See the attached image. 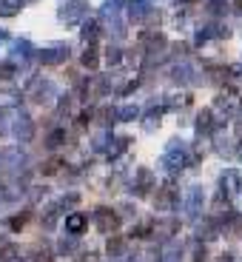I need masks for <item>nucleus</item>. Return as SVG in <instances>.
Here are the masks:
<instances>
[{
    "mask_svg": "<svg viewBox=\"0 0 242 262\" xmlns=\"http://www.w3.org/2000/svg\"><path fill=\"white\" fill-rule=\"evenodd\" d=\"M85 14H89V3H85V0H69V3H63V6H60L57 17L63 20L65 26H77Z\"/></svg>",
    "mask_w": 242,
    "mask_h": 262,
    "instance_id": "f257e3e1",
    "label": "nucleus"
},
{
    "mask_svg": "<svg viewBox=\"0 0 242 262\" xmlns=\"http://www.w3.org/2000/svg\"><path fill=\"white\" fill-rule=\"evenodd\" d=\"M57 97V89H54L52 80H43V77H34L32 85H29V100H34V103H52V100Z\"/></svg>",
    "mask_w": 242,
    "mask_h": 262,
    "instance_id": "f03ea898",
    "label": "nucleus"
},
{
    "mask_svg": "<svg viewBox=\"0 0 242 262\" xmlns=\"http://www.w3.org/2000/svg\"><path fill=\"white\" fill-rule=\"evenodd\" d=\"M37 57H40V63H43V66H57V63H65V60H69V46H65V43H52V46L40 49Z\"/></svg>",
    "mask_w": 242,
    "mask_h": 262,
    "instance_id": "7ed1b4c3",
    "label": "nucleus"
},
{
    "mask_svg": "<svg viewBox=\"0 0 242 262\" xmlns=\"http://www.w3.org/2000/svg\"><path fill=\"white\" fill-rule=\"evenodd\" d=\"M163 165L168 171L183 168V165H185V148H183V143H171V148L165 151V157H163Z\"/></svg>",
    "mask_w": 242,
    "mask_h": 262,
    "instance_id": "20e7f679",
    "label": "nucleus"
},
{
    "mask_svg": "<svg viewBox=\"0 0 242 262\" xmlns=\"http://www.w3.org/2000/svg\"><path fill=\"white\" fill-rule=\"evenodd\" d=\"M94 220H97V228L103 231V234H112V231H117V225H120V216L114 214V211H108V208H100L97 214H94Z\"/></svg>",
    "mask_w": 242,
    "mask_h": 262,
    "instance_id": "39448f33",
    "label": "nucleus"
},
{
    "mask_svg": "<svg viewBox=\"0 0 242 262\" xmlns=\"http://www.w3.org/2000/svg\"><path fill=\"white\" fill-rule=\"evenodd\" d=\"M145 14H151V3H148V0H131V3H128V17L131 20H143Z\"/></svg>",
    "mask_w": 242,
    "mask_h": 262,
    "instance_id": "423d86ee",
    "label": "nucleus"
},
{
    "mask_svg": "<svg viewBox=\"0 0 242 262\" xmlns=\"http://www.w3.org/2000/svg\"><path fill=\"white\" fill-rule=\"evenodd\" d=\"M32 131H34L32 120H29L26 114H20V117H17V125H14V134H17L20 140H32Z\"/></svg>",
    "mask_w": 242,
    "mask_h": 262,
    "instance_id": "0eeeda50",
    "label": "nucleus"
},
{
    "mask_svg": "<svg viewBox=\"0 0 242 262\" xmlns=\"http://www.w3.org/2000/svg\"><path fill=\"white\" fill-rule=\"evenodd\" d=\"M83 228H85V216H83V214L65 216V231H72V234H80Z\"/></svg>",
    "mask_w": 242,
    "mask_h": 262,
    "instance_id": "6e6552de",
    "label": "nucleus"
},
{
    "mask_svg": "<svg viewBox=\"0 0 242 262\" xmlns=\"http://www.w3.org/2000/svg\"><path fill=\"white\" fill-rule=\"evenodd\" d=\"M154 205H157L160 211H168L171 205H174V194H171V191H160V196L154 200Z\"/></svg>",
    "mask_w": 242,
    "mask_h": 262,
    "instance_id": "1a4fd4ad",
    "label": "nucleus"
},
{
    "mask_svg": "<svg viewBox=\"0 0 242 262\" xmlns=\"http://www.w3.org/2000/svg\"><path fill=\"white\" fill-rule=\"evenodd\" d=\"M97 23H94V20H89V23H83V40L85 43H94V40H97Z\"/></svg>",
    "mask_w": 242,
    "mask_h": 262,
    "instance_id": "9d476101",
    "label": "nucleus"
},
{
    "mask_svg": "<svg viewBox=\"0 0 242 262\" xmlns=\"http://www.w3.org/2000/svg\"><path fill=\"white\" fill-rule=\"evenodd\" d=\"M200 205H203V191H200V188H191V196H188V211H191V214H196V211H200Z\"/></svg>",
    "mask_w": 242,
    "mask_h": 262,
    "instance_id": "9b49d317",
    "label": "nucleus"
},
{
    "mask_svg": "<svg viewBox=\"0 0 242 262\" xmlns=\"http://www.w3.org/2000/svg\"><path fill=\"white\" fill-rule=\"evenodd\" d=\"M14 57H29V54H32V43H29V40H17V43H14Z\"/></svg>",
    "mask_w": 242,
    "mask_h": 262,
    "instance_id": "f8f14e48",
    "label": "nucleus"
},
{
    "mask_svg": "<svg viewBox=\"0 0 242 262\" xmlns=\"http://www.w3.org/2000/svg\"><path fill=\"white\" fill-rule=\"evenodd\" d=\"M83 66H85V69H97V49H94V46H89L83 52Z\"/></svg>",
    "mask_w": 242,
    "mask_h": 262,
    "instance_id": "ddd939ff",
    "label": "nucleus"
},
{
    "mask_svg": "<svg viewBox=\"0 0 242 262\" xmlns=\"http://www.w3.org/2000/svg\"><path fill=\"white\" fill-rule=\"evenodd\" d=\"M32 256H34V262H52V251L46 245H34Z\"/></svg>",
    "mask_w": 242,
    "mask_h": 262,
    "instance_id": "4468645a",
    "label": "nucleus"
},
{
    "mask_svg": "<svg viewBox=\"0 0 242 262\" xmlns=\"http://www.w3.org/2000/svg\"><path fill=\"white\" fill-rule=\"evenodd\" d=\"M137 183H140V194H148V188H151V174H148V171H140V174H137Z\"/></svg>",
    "mask_w": 242,
    "mask_h": 262,
    "instance_id": "2eb2a0df",
    "label": "nucleus"
},
{
    "mask_svg": "<svg viewBox=\"0 0 242 262\" xmlns=\"http://www.w3.org/2000/svg\"><path fill=\"white\" fill-rule=\"evenodd\" d=\"M196 128L208 134V131H211V112H203L200 117H196Z\"/></svg>",
    "mask_w": 242,
    "mask_h": 262,
    "instance_id": "dca6fc26",
    "label": "nucleus"
},
{
    "mask_svg": "<svg viewBox=\"0 0 242 262\" xmlns=\"http://www.w3.org/2000/svg\"><path fill=\"white\" fill-rule=\"evenodd\" d=\"M120 251H123V239H120V236H114V239H108V254H112V256H117Z\"/></svg>",
    "mask_w": 242,
    "mask_h": 262,
    "instance_id": "f3484780",
    "label": "nucleus"
},
{
    "mask_svg": "<svg viewBox=\"0 0 242 262\" xmlns=\"http://www.w3.org/2000/svg\"><path fill=\"white\" fill-rule=\"evenodd\" d=\"M137 117V105H125V108H120V120H134Z\"/></svg>",
    "mask_w": 242,
    "mask_h": 262,
    "instance_id": "a211bd4d",
    "label": "nucleus"
},
{
    "mask_svg": "<svg viewBox=\"0 0 242 262\" xmlns=\"http://www.w3.org/2000/svg\"><path fill=\"white\" fill-rule=\"evenodd\" d=\"M63 137H65V131H54L52 137H49V148H57V145L63 143Z\"/></svg>",
    "mask_w": 242,
    "mask_h": 262,
    "instance_id": "6ab92c4d",
    "label": "nucleus"
},
{
    "mask_svg": "<svg viewBox=\"0 0 242 262\" xmlns=\"http://www.w3.org/2000/svg\"><path fill=\"white\" fill-rule=\"evenodd\" d=\"M74 251V239H63L60 243V254H72Z\"/></svg>",
    "mask_w": 242,
    "mask_h": 262,
    "instance_id": "aec40b11",
    "label": "nucleus"
},
{
    "mask_svg": "<svg viewBox=\"0 0 242 262\" xmlns=\"http://www.w3.org/2000/svg\"><path fill=\"white\" fill-rule=\"evenodd\" d=\"M120 54H123L120 49H108V63H112V66H117V63H120Z\"/></svg>",
    "mask_w": 242,
    "mask_h": 262,
    "instance_id": "412c9836",
    "label": "nucleus"
},
{
    "mask_svg": "<svg viewBox=\"0 0 242 262\" xmlns=\"http://www.w3.org/2000/svg\"><path fill=\"white\" fill-rule=\"evenodd\" d=\"M6 37H9V34H6V29H0V43H3Z\"/></svg>",
    "mask_w": 242,
    "mask_h": 262,
    "instance_id": "4be33fe9",
    "label": "nucleus"
},
{
    "mask_svg": "<svg viewBox=\"0 0 242 262\" xmlns=\"http://www.w3.org/2000/svg\"><path fill=\"white\" fill-rule=\"evenodd\" d=\"M239 108H242V94H239Z\"/></svg>",
    "mask_w": 242,
    "mask_h": 262,
    "instance_id": "5701e85b",
    "label": "nucleus"
},
{
    "mask_svg": "<svg viewBox=\"0 0 242 262\" xmlns=\"http://www.w3.org/2000/svg\"><path fill=\"white\" fill-rule=\"evenodd\" d=\"M29 3H34V0H29Z\"/></svg>",
    "mask_w": 242,
    "mask_h": 262,
    "instance_id": "b1692460",
    "label": "nucleus"
}]
</instances>
